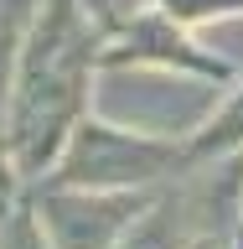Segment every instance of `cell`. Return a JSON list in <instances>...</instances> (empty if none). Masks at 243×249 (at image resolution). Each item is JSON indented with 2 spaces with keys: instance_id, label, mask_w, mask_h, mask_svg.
<instances>
[{
  "instance_id": "cell-2",
  "label": "cell",
  "mask_w": 243,
  "mask_h": 249,
  "mask_svg": "<svg viewBox=\"0 0 243 249\" xmlns=\"http://www.w3.org/2000/svg\"><path fill=\"white\" fill-rule=\"evenodd\" d=\"M223 78L186 73V68H155V62H98L88 93V114L119 130L171 145H192L197 130L223 104Z\"/></svg>"
},
{
  "instance_id": "cell-14",
  "label": "cell",
  "mask_w": 243,
  "mask_h": 249,
  "mask_svg": "<svg viewBox=\"0 0 243 249\" xmlns=\"http://www.w3.org/2000/svg\"><path fill=\"white\" fill-rule=\"evenodd\" d=\"M197 249H217V244H197Z\"/></svg>"
},
{
  "instance_id": "cell-10",
  "label": "cell",
  "mask_w": 243,
  "mask_h": 249,
  "mask_svg": "<svg viewBox=\"0 0 243 249\" xmlns=\"http://www.w3.org/2000/svg\"><path fill=\"white\" fill-rule=\"evenodd\" d=\"M42 5L47 0H0V42H21L26 36V26L42 16Z\"/></svg>"
},
{
  "instance_id": "cell-9",
  "label": "cell",
  "mask_w": 243,
  "mask_h": 249,
  "mask_svg": "<svg viewBox=\"0 0 243 249\" xmlns=\"http://www.w3.org/2000/svg\"><path fill=\"white\" fill-rule=\"evenodd\" d=\"M78 11L88 16V26L98 36H114L135 11H145V0H78Z\"/></svg>"
},
{
  "instance_id": "cell-1",
  "label": "cell",
  "mask_w": 243,
  "mask_h": 249,
  "mask_svg": "<svg viewBox=\"0 0 243 249\" xmlns=\"http://www.w3.org/2000/svg\"><path fill=\"white\" fill-rule=\"evenodd\" d=\"M98 52L104 36L88 26L78 0H47L42 16L16 42L5 156L21 171V182H42L62 156L67 135L78 130V120L88 114Z\"/></svg>"
},
{
  "instance_id": "cell-8",
  "label": "cell",
  "mask_w": 243,
  "mask_h": 249,
  "mask_svg": "<svg viewBox=\"0 0 243 249\" xmlns=\"http://www.w3.org/2000/svg\"><path fill=\"white\" fill-rule=\"evenodd\" d=\"M0 249H52V244H47V233H42V223H36L31 197H21L11 213L0 218Z\"/></svg>"
},
{
  "instance_id": "cell-11",
  "label": "cell",
  "mask_w": 243,
  "mask_h": 249,
  "mask_svg": "<svg viewBox=\"0 0 243 249\" xmlns=\"http://www.w3.org/2000/svg\"><path fill=\"white\" fill-rule=\"evenodd\" d=\"M11 62H16V47L0 42V156H5V130H11Z\"/></svg>"
},
{
  "instance_id": "cell-4",
  "label": "cell",
  "mask_w": 243,
  "mask_h": 249,
  "mask_svg": "<svg viewBox=\"0 0 243 249\" xmlns=\"http://www.w3.org/2000/svg\"><path fill=\"white\" fill-rule=\"evenodd\" d=\"M155 192H83L47 182L42 192H31V208L52 249H114Z\"/></svg>"
},
{
  "instance_id": "cell-7",
  "label": "cell",
  "mask_w": 243,
  "mask_h": 249,
  "mask_svg": "<svg viewBox=\"0 0 243 249\" xmlns=\"http://www.w3.org/2000/svg\"><path fill=\"white\" fill-rule=\"evenodd\" d=\"M192 42L207 52V62H212L217 73H228V78L243 73V11L238 16H217L207 26H192Z\"/></svg>"
},
{
  "instance_id": "cell-13",
  "label": "cell",
  "mask_w": 243,
  "mask_h": 249,
  "mask_svg": "<svg viewBox=\"0 0 243 249\" xmlns=\"http://www.w3.org/2000/svg\"><path fill=\"white\" fill-rule=\"evenodd\" d=\"M233 239H243V218H238V233H233Z\"/></svg>"
},
{
  "instance_id": "cell-5",
  "label": "cell",
  "mask_w": 243,
  "mask_h": 249,
  "mask_svg": "<svg viewBox=\"0 0 243 249\" xmlns=\"http://www.w3.org/2000/svg\"><path fill=\"white\" fill-rule=\"evenodd\" d=\"M197 244H207V239H202V223H197V213L186 208L176 177H171V182L140 208V218L124 229V239L114 249H197Z\"/></svg>"
},
{
  "instance_id": "cell-3",
  "label": "cell",
  "mask_w": 243,
  "mask_h": 249,
  "mask_svg": "<svg viewBox=\"0 0 243 249\" xmlns=\"http://www.w3.org/2000/svg\"><path fill=\"white\" fill-rule=\"evenodd\" d=\"M181 171H186V145L150 140V135H135V130L83 114L62 145V156L52 161L47 182L83 187V192H155Z\"/></svg>"
},
{
  "instance_id": "cell-6",
  "label": "cell",
  "mask_w": 243,
  "mask_h": 249,
  "mask_svg": "<svg viewBox=\"0 0 243 249\" xmlns=\"http://www.w3.org/2000/svg\"><path fill=\"white\" fill-rule=\"evenodd\" d=\"M212 156H243V78L223 89V104L186 145V161H212Z\"/></svg>"
},
{
  "instance_id": "cell-12",
  "label": "cell",
  "mask_w": 243,
  "mask_h": 249,
  "mask_svg": "<svg viewBox=\"0 0 243 249\" xmlns=\"http://www.w3.org/2000/svg\"><path fill=\"white\" fill-rule=\"evenodd\" d=\"M21 202V171L11 166V156H0V218Z\"/></svg>"
}]
</instances>
